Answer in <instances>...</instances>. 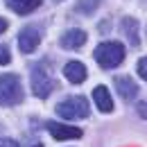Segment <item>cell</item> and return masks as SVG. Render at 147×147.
<instances>
[{"label": "cell", "instance_id": "obj_1", "mask_svg": "<svg viewBox=\"0 0 147 147\" xmlns=\"http://www.w3.org/2000/svg\"><path fill=\"white\" fill-rule=\"evenodd\" d=\"M95 61L104 68V70H113L115 66H120L125 61V48L115 41H107L100 43L95 48Z\"/></svg>", "mask_w": 147, "mask_h": 147}, {"label": "cell", "instance_id": "obj_2", "mask_svg": "<svg viewBox=\"0 0 147 147\" xmlns=\"http://www.w3.org/2000/svg\"><path fill=\"white\" fill-rule=\"evenodd\" d=\"M23 102V86L18 75H0V104L2 107H16Z\"/></svg>", "mask_w": 147, "mask_h": 147}, {"label": "cell", "instance_id": "obj_3", "mask_svg": "<svg viewBox=\"0 0 147 147\" xmlns=\"http://www.w3.org/2000/svg\"><path fill=\"white\" fill-rule=\"evenodd\" d=\"M57 113L63 120H82V118H88V102L82 95L66 97L63 102L57 104Z\"/></svg>", "mask_w": 147, "mask_h": 147}, {"label": "cell", "instance_id": "obj_4", "mask_svg": "<svg viewBox=\"0 0 147 147\" xmlns=\"http://www.w3.org/2000/svg\"><path fill=\"white\" fill-rule=\"evenodd\" d=\"M32 91H34V95L41 97V100H45L50 93L55 91V82L50 79V75L45 73L41 66H34V68H32Z\"/></svg>", "mask_w": 147, "mask_h": 147}, {"label": "cell", "instance_id": "obj_5", "mask_svg": "<svg viewBox=\"0 0 147 147\" xmlns=\"http://www.w3.org/2000/svg\"><path fill=\"white\" fill-rule=\"evenodd\" d=\"M38 43H41V32H38L36 27H23L18 34V48L20 52H25V55H30V52H34L38 48Z\"/></svg>", "mask_w": 147, "mask_h": 147}, {"label": "cell", "instance_id": "obj_6", "mask_svg": "<svg viewBox=\"0 0 147 147\" xmlns=\"http://www.w3.org/2000/svg\"><path fill=\"white\" fill-rule=\"evenodd\" d=\"M48 131L52 134L55 140H75V138H82V129L70 127V125H61V122H48L45 125Z\"/></svg>", "mask_w": 147, "mask_h": 147}, {"label": "cell", "instance_id": "obj_7", "mask_svg": "<svg viewBox=\"0 0 147 147\" xmlns=\"http://www.w3.org/2000/svg\"><path fill=\"white\" fill-rule=\"evenodd\" d=\"M86 43V32L84 30H68L63 36L59 38V45L61 48H66V50H77V48H82Z\"/></svg>", "mask_w": 147, "mask_h": 147}, {"label": "cell", "instance_id": "obj_8", "mask_svg": "<svg viewBox=\"0 0 147 147\" xmlns=\"http://www.w3.org/2000/svg\"><path fill=\"white\" fill-rule=\"evenodd\" d=\"M63 75H66L68 82H73V84H82V82L88 77V70H86V66H84L82 61H68L66 68H63Z\"/></svg>", "mask_w": 147, "mask_h": 147}, {"label": "cell", "instance_id": "obj_9", "mask_svg": "<svg viewBox=\"0 0 147 147\" xmlns=\"http://www.w3.org/2000/svg\"><path fill=\"white\" fill-rule=\"evenodd\" d=\"M93 100H95L97 109L102 111V113H111L113 111V100H111L107 86H95L93 88Z\"/></svg>", "mask_w": 147, "mask_h": 147}, {"label": "cell", "instance_id": "obj_10", "mask_svg": "<svg viewBox=\"0 0 147 147\" xmlns=\"http://www.w3.org/2000/svg\"><path fill=\"white\" fill-rule=\"evenodd\" d=\"M41 2H43V0H7V7H9L11 11L20 14V16H25V14L34 11Z\"/></svg>", "mask_w": 147, "mask_h": 147}, {"label": "cell", "instance_id": "obj_11", "mask_svg": "<svg viewBox=\"0 0 147 147\" xmlns=\"http://www.w3.org/2000/svg\"><path fill=\"white\" fill-rule=\"evenodd\" d=\"M115 88L125 100H134L138 95V86L129 79V77H115Z\"/></svg>", "mask_w": 147, "mask_h": 147}, {"label": "cell", "instance_id": "obj_12", "mask_svg": "<svg viewBox=\"0 0 147 147\" xmlns=\"http://www.w3.org/2000/svg\"><path fill=\"white\" fill-rule=\"evenodd\" d=\"M122 30H125V34H127L131 45H138V43H140V36H138V20L136 18H125L122 20Z\"/></svg>", "mask_w": 147, "mask_h": 147}, {"label": "cell", "instance_id": "obj_13", "mask_svg": "<svg viewBox=\"0 0 147 147\" xmlns=\"http://www.w3.org/2000/svg\"><path fill=\"white\" fill-rule=\"evenodd\" d=\"M97 5H100V0H79V2L75 5V9H77V11H84V14H91Z\"/></svg>", "mask_w": 147, "mask_h": 147}, {"label": "cell", "instance_id": "obj_14", "mask_svg": "<svg viewBox=\"0 0 147 147\" xmlns=\"http://www.w3.org/2000/svg\"><path fill=\"white\" fill-rule=\"evenodd\" d=\"M11 61V55H9V50L5 48V45H0V66H7Z\"/></svg>", "mask_w": 147, "mask_h": 147}, {"label": "cell", "instance_id": "obj_15", "mask_svg": "<svg viewBox=\"0 0 147 147\" xmlns=\"http://www.w3.org/2000/svg\"><path fill=\"white\" fill-rule=\"evenodd\" d=\"M138 75H140L143 79H147V59H145V57L138 61Z\"/></svg>", "mask_w": 147, "mask_h": 147}, {"label": "cell", "instance_id": "obj_16", "mask_svg": "<svg viewBox=\"0 0 147 147\" xmlns=\"http://www.w3.org/2000/svg\"><path fill=\"white\" fill-rule=\"evenodd\" d=\"M0 147H18V143L11 138H0Z\"/></svg>", "mask_w": 147, "mask_h": 147}, {"label": "cell", "instance_id": "obj_17", "mask_svg": "<svg viewBox=\"0 0 147 147\" xmlns=\"http://www.w3.org/2000/svg\"><path fill=\"white\" fill-rule=\"evenodd\" d=\"M5 30H7V20L2 18V16H0V34H2V32H5Z\"/></svg>", "mask_w": 147, "mask_h": 147}, {"label": "cell", "instance_id": "obj_18", "mask_svg": "<svg viewBox=\"0 0 147 147\" xmlns=\"http://www.w3.org/2000/svg\"><path fill=\"white\" fill-rule=\"evenodd\" d=\"M32 147H43V145H41V143H36V145H32Z\"/></svg>", "mask_w": 147, "mask_h": 147}]
</instances>
